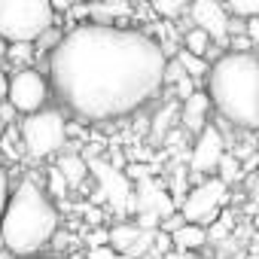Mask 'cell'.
Here are the masks:
<instances>
[{
    "instance_id": "obj_14",
    "label": "cell",
    "mask_w": 259,
    "mask_h": 259,
    "mask_svg": "<svg viewBox=\"0 0 259 259\" xmlns=\"http://www.w3.org/2000/svg\"><path fill=\"white\" fill-rule=\"evenodd\" d=\"M174 58L180 61V67H183V73H186L189 79H195L198 85H204V76H207V70H210V61H207V58L192 55V52H186V49H177Z\"/></svg>"
},
{
    "instance_id": "obj_32",
    "label": "cell",
    "mask_w": 259,
    "mask_h": 259,
    "mask_svg": "<svg viewBox=\"0 0 259 259\" xmlns=\"http://www.w3.org/2000/svg\"><path fill=\"white\" fill-rule=\"evenodd\" d=\"M7 128H10V125H7L4 119H0V138H4V132H7Z\"/></svg>"
},
{
    "instance_id": "obj_24",
    "label": "cell",
    "mask_w": 259,
    "mask_h": 259,
    "mask_svg": "<svg viewBox=\"0 0 259 259\" xmlns=\"http://www.w3.org/2000/svg\"><path fill=\"white\" fill-rule=\"evenodd\" d=\"M0 119H4L7 125H16L19 122V113H16V107L10 101H0Z\"/></svg>"
},
{
    "instance_id": "obj_22",
    "label": "cell",
    "mask_w": 259,
    "mask_h": 259,
    "mask_svg": "<svg viewBox=\"0 0 259 259\" xmlns=\"http://www.w3.org/2000/svg\"><path fill=\"white\" fill-rule=\"evenodd\" d=\"M85 259H122L110 244H95V247H89L85 250Z\"/></svg>"
},
{
    "instance_id": "obj_11",
    "label": "cell",
    "mask_w": 259,
    "mask_h": 259,
    "mask_svg": "<svg viewBox=\"0 0 259 259\" xmlns=\"http://www.w3.org/2000/svg\"><path fill=\"white\" fill-rule=\"evenodd\" d=\"M171 247L183 256H192V253H201L207 247V226H198V223H180L174 232H171Z\"/></svg>"
},
{
    "instance_id": "obj_16",
    "label": "cell",
    "mask_w": 259,
    "mask_h": 259,
    "mask_svg": "<svg viewBox=\"0 0 259 259\" xmlns=\"http://www.w3.org/2000/svg\"><path fill=\"white\" fill-rule=\"evenodd\" d=\"M189 4L192 0H150V7L159 19L165 22H177V19H186L189 13Z\"/></svg>"
},
{
    "instance_id": "obj_20",
    "label": "cell",
    "mask_w": 259,
    "mask_h": 259,
    "mask_svg": "<svg viewBox=\"0 0 259 259\" xmlns=\"http://www.w3.org/2000/svg\"><path fill=\"white\" fill-rule=\"evenodd\" d=\"M43 189H46L52 198H64L70 186H67V180H64V174H61L58 168H49V171H46V186H43Z\"/></svg>"
},
{
    "instance_id": "obj_29",
    "label": "cell",
    "mask_w": 259,
    "mask_h": 259,
    "mask_svg": "<svg viewBox=\"0 0 259 259\" xmlns=\"http://www.w3.org/2000/svg\"><path fill=\"white\" fill-rule=\"evenodd\" d=\"M7 46H10V43H7L4 37H0V61H4V58H7Z\"/></svg>"
},
{
    "instance_id": "obj_23",
    "label": "cell",
    "mask_w": 259,
    "mask_h": 259,
    "mask_svg": "<svg viewBox=\"0 0 259 259\" xmlns=\"http://www.w3.org/2000/svg\"><path fill=\"white\" fill-rule=\"evenodd\" d=\"M247 198H250L253 210H259V162H256V171H253L250 180H247Z\"/></svg>"
},
{
    "instance_id": "obj_31",
    "label": "cell",
    "mask_w": 259,
    "mask_h": 259,
    "mask_svg": "<svg viewBox=\"0 0 259 259\" xmlns=\"http://www.w3.org/2000/svg\"><path fill=\"white\" fill-rule=\"evenodd\" d=\"M186 259H217V256H207V253H192V256H186Z\"/></svg>"
},
{
    "instance_id": "obj_15",
    "label": "cell",
    "mask_w": 259,
    "mask_h": 259,
    "mask_svg": "<svg viewBox=\"0 0 259 259\" xmlns=\"http://www.w3.org/2000/svg\"><path fill=\"white\" fill-rule=\"evenodd\" d=\"M37 58V49L34 43H10L7 46V58H4V67L7 70H19V67H31Z\"/></svg>"
},
{
    "instance_id": "obj_33",
    "label": "cell",
    "mask_w": 259,
    "mask_h": 259,
    "mask_svg": "<svg viewBox=\"0 0 259 259\" xmlns=\"http://www.w3.org/2000/svg\"><path fill=\"white\" fill-rule=\"evenodd\" d=\"M0 253H7V244H4V232H0Z\"/></svg>"
},
{
    "instance_id": "obj_3",
    "label": "cell",
    "mask_w": 259,
    "mask_h": 259,
    "mask_svg": "<svg viewBox=\"0 0 259 259\" xmlns=\"http://www.w3.org/2000/svg\"><path fill=\"white\" fill-rule=\"evenodd\" d=\"M61 229V210L55 198L43 189L37 177H22L13 183L0 232H4L7 253L16 259L40 256Z\"/></svg>"
},
{
    "instance_id": "obj_19",
    "label": "cell",
    "mask_w": 259,
    "mask_h": 259,
    "mask_svg": "<svg viewBox=\"0 0 259 259\" xmlns=\"http://www.w3.org/2000/svg\"><path fill=\"white\" fill-rule=\"evenodd\" d=\"M223 4L238 19H259V0H223Z\"/></svg>"
},
{
    "instance_id": "obj_30",
    "label": "cell",
    "mask_w": 259,
    "mask_h": 259,
    "mask_svg": "<svg viewBox=\"0 0 259 259\" xmlns=\"http://www.w3.org/2000/svg\"><path fill=\"white\" fill-rule=\"evenodd\" d=\"M250 226H253V232L259 235V210H253V223H250Z\"/></svg>"
},
{
    "instance_id": "obj_28",
    "label": "cell",
    "mask_w": 259,
    "mask_h": 259,
    "mask_svg": "<svg viewBox=\"0 0 259 259\" xmlns=\"http://www.w3.org/2000/svg\"><path fill=\"white\" fill-rule=\"evenodd\" d=\"M31 259H67V256H58V253H40V256H31Z\"/></svg>"
},
{
    "instance_id": "obj_27",
    "label": "cell",
    "mask_w": 259,
    "mask_h": 259,
    "mask_svg": "<svg viewBox=\"0 0 259 259\" xmlns=\"http://www.w3.org/2000/svg\"><path fill=\"white\" fill-rule=\"evenodd\" d=\"M7 85H10V70L0 64V101H7Z\"/></svg>"
},
{
    "instance_id": "obj_7",
    "label": "cell",
    "mask_w": 259,
    "mask_h": 259,
    "mask_svg": "<svg viewBox=\"0 0 259 259\" xmlns=\"http://www.w3.org/2000/svg\"><path fill=\"white\" fill-rule=\"evenodd\" d=\"M7 101L16 107L19 116H28V113H37V110L49 107V101H52V89H49V76H46V70H40L37 64H31V67H19V70H10Z\"/></svg>"
},
{
    "instance_id": "obj_2",
    "label": "cell",
    "mask_w": 259,
    "mask_h": 259,
    "mask_svg": "<svg viewBox=\"0 0 259 259\" xmlns=\"http://www.w3.org/2000/svg\"><path fill=\"white\" fill-rule=\"evenodd\" d=\"M204 92L220 122L235 132H259V52H223L210 61Z\"/></svg>"
},
{
    "instance_id": "obj_12",
    "label": "cell",
    "mask_w": 259,
    "mask_h": 259,
    "mask_svg": "<svg viewBox=\"0 0 259 259\" xmlns=\"http://www.w3.org/2000/svg\"><path fill=\"white\" fill-rule=\"evenodd\" d=\"M55 159H58V162H55V168L64 174V180H67V186H70V189H73V186H82V183L89 180L92 165H89V162H85V156H79L76 150H61Z\"/></svg>"
},
{
    "instance_id": "obj_26",
    "label": "cell",
    "mask_w": 259,
    "mask_h": 259,
    "mask_svg": "<svg viewBox=\"0 0 259 259\" xmlns=\"http://www.w3.org/2000/svg\"><path fill=\"white\" fill-rule=\"evenodd\" d=\"M73 4H76V0H49V7H52V13H55V19H58V16H67Z\"/></svg>"
},
{
    "instance_id": "obj_5",
    "label": "cell",
    "mask_w": 259,
    "mask_h": 259,
    "mask_svg": "<svg viewBox=\"0 0 259 259\" xmlns=\"http://www.w3.org/2000/svg\"><path fill=\"white\" fill-rule=\"evenodd\" d=\"M52 25L49 0H0V37L7 43H34Z\"/></svg>"
},
{
    "instance_id": "obj_9",
    "label": "cell",
    "mask_w": 259,
    "mask_h": 259,
    "mask_svg": "<svg viewBox=\"0 0 259 259\" xmlns=\"http://www.w3.org/2000/svg\"><path fill=\"white\" fill-rule=\"evenodd\" d=\"M229 19L232 13L226 10L223 0H192L189 4V13H186V22L207 31L220 46H226V34H229Z\"/></svg>"
},
{
    "instance_id": "obj_34",
    "label": "cell",
    "mask_w": 259,
    "mask_h": 259,
    "mask_svg": "<svg viewBox=\"0 0 259 259\" xmlns=\"http://www.w3.org/2000/svg\"><path fill=\"white\" fill-rule=\"evenodd\" d=\"M0 259H16V256H10V253H0Z\"/></svg>"
},
{
    "instance_id": "obj_10",
    "label": "cell",
    "mask_w": 259,
    "mask_h": 259,
    "mask_svg": "<svg viewBox=\"0 0 259 259\" xmlns=\"http://www.w3.org/2000/svg\"><path fill=\"white\" fill-rule=\"evenodd\" d=\"M210 116H213V104L207 98L204 89H195L189 98L180 101V128L186 138H195L198 132H204V128L210 125Z\"/></svg>"
},
{
    "instance_id": "obj_4",
    "label": "cell",
    "mask_w": 259,
    "mask_h": 259,
    "mask_svg": "<svg viewBox=\"0 0 259 259\" xmlns=\"http://www.w3.org/2000/svg\"><path fill=\"white\" fill-rule=\"evenodd\" d=\"M67 122H70V116L58 104H49V107H43L37 113H28V116H19L16 132H19V141H22V153L34 162L55 159L70 144Z\"/></svg>"
},
{
    "instance_id": "obj_25",
    "label": "cell",
    "mask_w": 259,
    "mask_h": 259,
    "mask_svg": "<svg viewBox=\"0 0 259 259\" xmlns=\"http://www.w3.org/2000/svg\"><path fill=\"white\" fill-rule=\"evenodd\" d=\"M244 34L250 37L253 46H259V19H244Z\"/></svg>"
},
{
    "instance_id": "obj_17",
    "label": "cell",
    "mask_w": 259,
    "mask_h": 259,
    "mask_svg": "<svg viewBox=\"0 0 259 259\" xmlns=\"http://www.w3.org/2000/svg\"><path fill=\"white\" fill-rule=\"evenodd\" d=\"M217 177H220L223 183H229V186H232V183H238V180L244 177V162L229 150V153L220 159V165H217Z\"/></svg>"
},
{
    "instance_id": "obj_13",
    "label": "cell",
    "mask_w": 259,
    "mask_h": 259,
    "mask_svg": "<svg viewBox=\"0 0 259 259\" xmlns=\"http://www.w3.org/2000/svg\"><path fill=\"white\" fill-rule=\"evenodd\" d=\"M186 25H189V22H186ZM213 46H217V40H213L207 31L195 28V25H189V28L183 31V37H180V49H186V52H192V55H201V58H207Z\"/></svg>"
},
{
    "instance_id": "obj_6",
    "label": "cell",
    "mask_w": 259,
    "mask_h": 259,
    "mask_svg": "<svg viewBox=\"0 0 259 259\" xmlns=\"http://www.w3.org/2000/svg\"><path fill=\"white\" fill-rule=\"evenodd\" d=\"M229 183H223L217 174L192 180L186 195L177 201V213L186 223H198V226H210L223 207H229Z\"/></svg>"
},
{
    "instance_id": "obj_18",
    "label": "cell",
    "mask_w": 259,
    "mask_h": 259,
    "mask_svg": "<svg viewBox=\"0 0 259 259\" xmlns=\"http://www.w3.org/2000/svg\"><path fill=\"white\" fill-rule=\"evenodd\" d=\"M61 37H64V28H58V25H52V28H46L37 40H34V49H37V55H46L49 58V52L61 43Z\"/></svg>"
},
{
    "instance_id": "obj_1",
    "label": "cell",
    "mask_w": 259,
    "mask_h": 259,
    "mask_svg": "<svg viewBox=\"0 0 259 259\" xmlns=\"http://www.w3.org/2000/svg\"><path fill=\"white\" fill-rule=\"evenodd\" d=\"M162 40L141 28L82 22L64 28L46 58L55 104L82 122L135 116L165 92Z\"/></svg>"
},
{
    "instance_id": "obj_8",
    "label": "cell",
    "mask_w": 259,
    "mask_h": 259,
    "mask_svg": "<svg viewBox=\"0 0 259 259\" xmlns=\"http://www.w3.org/2000/svg\"><path fill=\"white\" fill-rule=\"evenodd\" d=\"M229 153V141L223 138V132L210 122L204 132H198L189 144V153H186V171L192 180H201V177H210L217 174V165L220 159Z\"/></svg>"
},
{
    "instance_id": "obj_21",
    "label": "cell",
    "mask_w": 259,
    "mask_h": 259,
    "mask_svg": "<svg viewBox=\"0 0 259 259\" xmlns=\"http://www.w3.org/2000/svg\"><path fill=\"white\" fill-rule=\"evenodd\" d=\"M10 192H13V180H10V171H7V165H0V220H4V210H7Z\"/></svg>"
}]
</instances>
